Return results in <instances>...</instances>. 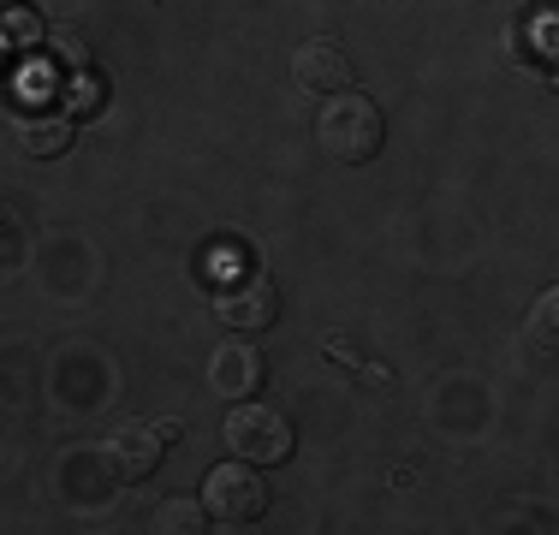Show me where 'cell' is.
<instances>
[{"label": "cell", "mask_w": 559, "mask_h": 535, "mask_svg": "<svg viewBox=\"0 0 559 535\" xmlns=\"http://www.w3.org/2000/svg\"><path fill=\"white\" fill-rule=\"evenodd\" d=\"M292 84L304 96H340V90H352V54L334 36H310V43L292 54Z\"/></svg>", "instance_id": "cell-5"}, {"label": "cell", "mask_w": 559, "mask_h": 535, "mask_svg": "<svg viewBox=\"0 0 559 535\" xmlns=\"http://www.w3.org/2000/svg\"><path fill=\"white\" fill-rule=\"evenodd\" d=\"M269 476H262V464H250V459H233V464H215V471L203 476V506H209V518L226 530H245V524H257L262 512H269Z\"/></svg>", "instance_id": "cell-2"}, {"label": "cell", "mask_w": 559, "mask_h": 535, "mask_svg": "<svg viewBox=\"0 0 559 535\" xmlns=\"http://www.w3.org/2000/svg\"><path fill=\"white\" fill-rule=\"evenodd\" d=\"M269 381V364H262V352L257 345H245V340H233V345H221L215 357H209V387H215L221 399H257V387Z\"/></svg>", "instance_id": "cell-7"}, {"label": "cell", "mask_w": 559, "mask_h": 535, "mask_svg": "<svg viewBox=\"0 0 559 535\" xmlns=\"http://www.w3.org/2000/svg\"><path fill=\"white\" fill-rule=\"evenodd\" d=\"M19 143L31 155H66V143H72V114H36V119H24V131H19Z\"/></svg>", "instance_id": "cell-8"}, {"label": "cell", "mask_w": 559, "mask_h": 535, "mask_svg": "<svg viewBox=\"0 0 559 535\" xmlns=\"http://www.w3.org/2000/svg\"><path fill=\"white\" fill-rule=\"evenodd\" d=\"M524 333H530V345H536V352L559 357V286H554V292H542V298L530 304Z\"/></svg>", "instance_id": "cell-9"}, {"label": "cell", "mask_w": 559, "mask_h": 535, "mask_svg": "<svg viewBox=\"0 0 559 535\" xmlns=\"http://www.w3.org/2000/svg\"><path fill=\"white\" fill-rule=\"evenodd\" d=\"M316 143H322V155L340 160V167H364V160H376L381 143H388V119H381V107L369 96L340 90V96H322V107H316Z\"/></svg>", "instance_id": "cell-1"}, {"label": "cell", "mask_w": 559, "mask_h": 535, "mask_svg": "<svg viewBox=\"0 0 559 535\" xmlns=\"http://www.w3.org/2000/svg\"><path fill=\"white\" fill-rule=\"evenodd\" d=\"M60 90H66V114H72V119H90L102 107V78L90 72V66H84V72H66Z\"/></svg>", "instance_id": "cell-11"}, {"label": "cell", "mask_w": 559, "mask_h": 535, "mask_svg": "<svg viewBox=\"0 0 559 535\" xmlns=\"http://www.w3.org/2000/svg\"><path fill=\"white\" fill-rule=\"evenodd\" d=\"M48 43H55L48 54H55V60L66 66V72H84V66H90V48L78 43V31H55V36H48Z\"/></svg>", "instance_id": "cell-12"}, {"label": "cell", "mask_w": 559, "mask_h": 535, "mask_svg": "<svg viewBox=\"0 0 559 535\" xmlns=\"http://www.w3.org/2000/svg\"><path fill=\"white\" fill-rule=\"evenodd\" d=\"M226 452L233 459H250V464H286L292 459V417L286 411H274V405H257V399H238L233 405V417H226Z\"/></svg>", "instance_id": "cell-3"}, {"label": "cell", "mask_w": 559, "mask_h": 535, "mask_svg": "<svg viewBox=\"0 0 559 535\" xmlns=\"http://www.w3.org/2000/svg\"><path fill=\"white\" fill-rule=\"evenodd\" d=\"M162 452H167V435L162 423H119L108 428V440H102V471H108L119 488H138V482H150L162 471Z\"/></svg>", "instance_id": "cell-4"}, {"label": "cell", "mask_w": 559, "mask_h": 535, "mask_svg": "<svg viewBox=\"0 0 559 535\" xmlns=\"http://www.w3.org/2000/svg\"><path fill=\"white\" fill-rule=\"evenodd\" d=\"M215 316H221L233 333H262V328H274V316H280V292H274L262 274H250V280H238V286L221 292V298H215Z\"/></svg>", "instance_id": "cell-6"}, {"label": "cell", "mask_w": 559, "mask_h": 535, "mask_svg": "<svg viewBox=\"0 0 559 535\" xmlns=\"http://www.w3.org/2000/svg\"><path fill=\"white\" fill-rule=\"evenodd\" d=\"M203 518H209L203 494H197V500H167L162 512H155V530L162 535H197V530H209Z\"/></svg>", "instance_id": "cell-10"}]
</instances>
